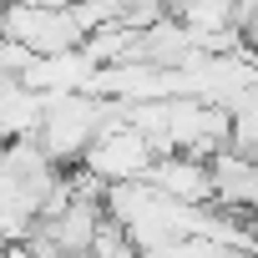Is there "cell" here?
I'll return each instance as SVG.
<instances>
[{"mask_svg": "<svg viewBox=\"0 0 258 258\" xmlns=\"http://www.w3.org/2000/svg\"><path fill=\"white\" fill-rule=\"evenodd\" d=\"M152 157H157V152L147 147V137L137 132V126H126V121L116 116V101H111L106 126L91 137V147L81 152L76 167H86L91 177H101V182L111 187V182H137V177H147Z\"/></svg>", "mask_w": 258, "mask_h": 258, "instance_id": "7a4b0ae2", "label": "cell"}, {"mask_svg": "<svg viewBox=\"0 0 258 258\" xmlns=\"http://www.w3.org/2000/svg\"><path fill=\"white\" fill-rule=\"evenodd\" d=\"M147 182H152L157 192H167L172 203H187V208L213 203V192H208V162H203V157H187V152H162V157H152Z\"/></svg>", "mask_w": 258, "mask_h": 258, "instance_id": "3957f363", "label": "cell"}, {"mask_svg": "<svg viewBox=\"0 0 258 258\" xmlns=\"http://www.w3.org/2000/svg\"><path fill=\"white\" fill-rule=\"evenodd\" d=\"M106 116H111V101L106 96H96V91H56L41 106V121H36V137L31 142L66 172V167L81 162V152L91 147V137L106 126Z\"/></svg>", "mask_w": 258, "mask_h": 258, "instance_id": "6da1fadb", "label": "cell"}, {"mask_svg": "<svg viewBox=\"0 0 258 258\" xmlns=\"http://www.w3.org/2000/svg\"><path fill=\"white\" fill-rule=\"evenodd\" d=\"M208 192L218 208H253L258 203V162L223 147L208 157Z\"/></svg>", "mask_w": 258, "mask_h": 258, "instance_id": "277c9868", "label": "cell"}]
</instances>
